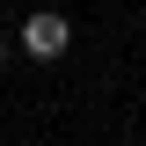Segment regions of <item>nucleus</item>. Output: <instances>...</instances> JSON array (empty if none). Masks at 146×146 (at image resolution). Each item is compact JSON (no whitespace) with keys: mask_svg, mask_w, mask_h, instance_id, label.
I'll use <instances>...</instances> for the list:
<instances>
[{"mask_svg":"<svg viewBox=\"0 0 146 146\" xmlns=\"http://www.w3.org/2000/svg\"><path fill=\"white\" fill-rule=\"evenodd\" d=\"M66 44H73V29H66V15H51V7H36V15L22 22V51H29L36 66L66 58Z\"/></svg>","mask_w":146,"mask_h":146,"instance_id":"f257e3e1","label":"nucleus"},{"mask_svg":"<svg viewBox=\"0 0 146 146\" xmlns=\"http://www.w3.org/2000/svg\"><path fill=\"white\" fill-rule=\"evenodd\" d=\"M0 58H7V44H0Z\"/></svg>","mask_w":146,"mask_h":146,"instance_id":"f03ea898","label":"nucleus"}]
</instances>
